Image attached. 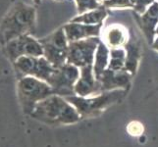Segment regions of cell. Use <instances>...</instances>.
I'll use <instances>...</instances> for the list:
<instances>
[{"label":"cell","instance_id":"cell-9","mask_svg":"<svg viewBox=\"0 0 158 147\" xmlns=\"http://www.w3.org/2000/svg\"><path fill=\"white\" fill-rule=\"evenodd\" d=\"M4 53L12 63L23 56H43V48L39 39L31 35H24L3 45Z\"/></svg>","mask_w":158,"mask_h":147},{"label":"cell","instance_id":"cell-18","mask_svg":"<svg viewBox=\"0 0 158 147\" xmlns=\"http://www.w3.org/2000/svg\"><path fill=\"white\" fill-rule=\"evenodd\" d=\"M126 61V50L125 48H112L110 49V59H109L108 69L114 71L124 70Z\"/></svg>","mask_w":158,"mask_h":147},{"label":"cell","instance_id":"cell-2","mask_svg":"<svg viewBox=\"0 0 158 147\" xmlns=\"http://www.w3.org/2000/svg\"><path fill=\"white\" fill-rule=\"evenodd\" d=\"M31 116L43 123L54 126L73 125L81 120L77 109L65 97L57 94H52L40 101L35 106Z\"/></svg>","mask_w":158,"mask_h":147},{"label":"cell","instance_id":"cell-19","mask_svg":"<svg viewBox=\"0 0 158 147\" xmlns=\"http://www.w3.org/2000/svg\"><path fill=\"white\" fill-rule=\"evenodd\" d=\"M75 2L77 5V11L80 15L98 8L102 4L99 0H75Z\"/></svg>","mask_w":158,"mask_h":147},{"label":"cell","instance_id":"cell-11","mask_svg":"<svg viewBox=\"0 0 158 147\" xmlns=\"http://www.w3.org/2000/svg\"><path fill=\"white\" fill-rule=\"evenodd\" d=\"M133 78V76L125 70L114 71L107 68L96 80L99 81L100 91L104 92L115 89H130Z\"/></svg>","mask_w":158,"mask_h":147},{"label":"cell","instance_id":"cell-20","mask_svg":"<svg viewBox=\"0 0 158 147\" xmlns=\"http://www.w3.org/2000/svg\"><path fill=\"white\" fill-rule=\"evenodd\" d=\"M102 4L107 9H133L132 0H104Z\"/></svg>","mask_w":158,"mask_h":147},{"label":"cell","instance_id":"cell-7","mask_svg":"<svg viewBox=\"0 0 158 147\" xmlns=\"http://www.w3.org/2000/svg\"><path fill=\"white\" fill-rule=\"evenodd\" d=\"M79 78L80 68L66 63L55 69L47 84L52 88L54 94L66 97L75 95L74 88Z\"/></svg>","mask_w":158,"mask_h":147},{"label":"cell","instance_id":"cell-17","mask_svg":"<svg viewBox=\"0 0 158 147\" xmlns=\"http://www.w3.org/2000/svg\"><path fill=\"white\" fill-rule=\"evenodd\" d=\"M109 59H110V49L102 40L98 43L97 46L94 62V73L96 79L99 78V76L107 69L109 64Z\"/></svg>","mask_w":158,"mask_h":147},{"label":"cell","instance_id":"cell-5","mask_svg":"<svg viewBox=\"0 0 158 147\" xmlns=\"http://www.w3.org/2000/svg\"><path fill=\"white\" fill-rule=\"evenodd\" d=\"M39 40L43 48V57L51 65L59 68L67 63L69 41L63 27Z\"/></svg>","mask_w":158,"mask_h":147},{"label":"cell","instance_id":"cell-21","mask_svg":"<svg viewBox=\"0 0 158 147\" xmlns=\"http://www.w3.org/2000/svg\"><path fill=\"white\" fill-rule=\"evenodd\" d=\"M156 0H132L133 10L138 14H143L151 4H153Z\"/></svg>","mask_w":158,"mask_h":147},{"label":"cell","instance_id":"cell-22","mask_svg":"<svg viewBox=\"0 0 158 147\" xmlns=\"http://www.w3.org/2000/svg\"><path fill=\"white\" fill-rule=\"evenodd\" d=\"M143 125L138 121L131 122L127 127V132L132 137H139V135L143 133Z\"/></svg>","mask_w":158,"mask_h":147},{"label":"cell","instance_id":"cell-24","mask_svg":"<svg viewBox=\"0 0 158 147\" xmlns=\"http://www.w3.org/2000/svg\"><path fill=\"white\" fill-rule=\"evenodd\" d=\"M32 2H34L35 5H40V3H41V0H32Z\"/></svg>","mask_w":158,"mask_h":147},{"label":"cell","instance_id":"cell-26","mask_svg":"<svg viewBox=\"0 0 158 147\" xmlns=\"http://www.w3.org/2000/svg\"><path fill=\"white\" fill-rule=\"evenodd\" d=\"M99 1H100V2H101V3H102V2H103V1H104V0H99Z\"/></svg>","mask_w":158,"mask_h":147},{"label":"cell","instance_id":"cell-4","mask_svg":"<svg viewBox=\"0 0 158 147\" xmlns=\"http://www.w3.org/2000/svg\"><path fill=\"white\" fill-rule=\"evenodd\" d=\"M18 93L26 112L31 113L37 103L54 94V91L46 81L26 76L18 81Z\"/></svg>","mask_w":158,"mask_h":147},{"label":"cell","instance_id":"cell-1","mask_svg":"<svg viewBox=\"0 0 158 147\" xmlns=\"http://www.w3.org/2000/svg\"><path fill=\"white\" fill-rule=\"evenodd\" d=\"M36 10L23 1L15 2L0 22V43L2 45L35 31Z\"/></svg>","mask_w":158,"mask_h":147},{"label":"cell","instance_id":"cell-12","mask_svg":"<svg viewBox=\"0 0 158 147\" xmlns=\"http://www.w3.org/2000/svg\"><path fill=\"white\" fill-rule=\"evenodd\" d=\"M75 95L89 97L101 93L99 81L94 73V66L89 65L80 68V78L75 84Z\"/></svg>","mask_w":158,"mask_h":147},{"label":"cell","instance_id":"cell-10","mask_svg":"<svg viewBox=\"0 0 158 147\" xmlns=\"http://www.w3.org/2000/svg\"><path fill=\"white\" fill-rule=\"evenodd\" d=\"M134 19L146 39L148 45H152L155 39V30L158 25V1L151 4L143 14H138L133 11Z\"/></svg>","mask_w":158,"mask_h":147},{"label":"cell","instance_id":"cell-27","mask_svg":"<svg viewBox=\"0 0 158 147\" xmlns=\"http://www.w3.org/2000/svg\"><path fill=\"white\" fill-rule=\"evenodd\" d=\"M55 1H63V0H55Z\"/></svg>","mask_w":158,"mask_h":147},{"label":"cell","instance_id":"cell-23","mask_svg":"<svg viewBox=\"0 0 158 147\" xmlns=\"http://www.w3.org/2000/svg\"><path fill=\"white\" fill-rule=\"evenodd\" d=\"M151 48L153 49V50L158 52V36L155 37V39H154L153 43H152V45H151Z\"/></svg>","mask_w":158,"mask_h":147},{"label":"cell","instance_id":"cell-13","mask_svg":"<svg viewBox=\"0 0 158 147\" xmlns=\"http://www.w3.org/2000/svg\"><path fill=\"white\" fill-rule=\"evenodd\" d=\"M103 24L98 25H85L81 23H73L69 22L68 24L63 26V29L66 34L69 42L76 41L80 39H89V37L101 35V29Z\"/></svg>","mask_w":158,"mask_h":147},{"label":"cell","instance_id":"cell-14","mask_svg":"<svg viewBox=\"0 0 158 147\" xmlns=\"http://www.w3.org/2000/svg\"><path fill=\"white\" fill-rule=\"evenodd\" d=\"M124 48L126 50V61H125L124 70L135 77L138 72L140 60L143 58V49L140 46V42L137 39L132 31H130V39Z\"/></svg>","mask_w":158,"mask_h":147},{"label":"cell","instance_id":"cell-6","mask_svg":"<svg viewBox=\"0 0 158 147\" xmlns=\"http://www.w3.org/2000/svg\"><path fill=\"white\" fill-rule=\"evenodd\" d=\"M100 40L99 36H94L69 42L67 63L78 68L94 65L95 52Z\"/></svg>","mask_w":158,"mask_h":147},{"label":"cell","instance_id":"cell-15","mask_svg":"<svg viewBox=\"0 0 158 147\" xmlns=\"http://www.w3.org/2000/svg\"><path fill=\"white\" fill-rule=\"evenodd\" d=\"M101 40L109 47L122 48L126 45L130 39V31L125 26L121 24H113L103 31L100 35Z\"/></svg>","mask_w":158,"mask_h":147},{"label":"cell","instance_id":"cell-25","mask_svg":"<svg viewBox=\"0 0 158 147\" xmlns=\"http://www.w3.org/2000/svg\"><path fill=\"white\" fill-rule=\"evenodd\" d=\"M155 35L158 36V25H157V27H156V30H155Z\"/></svg>","mask_w":158,"mask_h":147},{"label":"cell","instance_id":"cell-3","mask_svg":"<svg viewBox=\"0 0 158 147\" xmlns=\"http://www.w3.org/2000/svg\"><path fill=\"white\" fill-rule=\"evenodd\" d=\"M129 90L115 89L89 97L71 95L65 98L77 109L81 119H94L99 117L109 107L121 102L127 96Z\"/></svg>","mask_w":158,"mask_h":147},{"label":"cell","instance_id":"cell-8","mask_svg":"<svg viewBox=\"0 0 158 147\" xmlns=\"http://www.w3.org/2000/svg\"><path fill=\"white\" fill-rule=\"evenodd\" d=\"M13 65L16 71L24 77L31 76L44 80L46 83L49 80L56 69L43 56H23L16 60Z\"/></svg>","mask_w":158,"mask_h":147},{"label":"cell","instance_id":"cell-16","mask_svg":"<svg viewBox=\"0 0 158 147\" xmlns=\"http://www.w3.org/2000/svg\"><path fill=\"white\" fill-rule=\"evenodd\" d=\"M107 16H108L107 8L105 6H103V4H101L98 8L88 11V12H85L84 14H81L77 16V17L73 18L70 22L85 24V25H98V24H103V22L107 18Z\"/></svg>","mask_w":158,"mask_h":147}]
</instances>
